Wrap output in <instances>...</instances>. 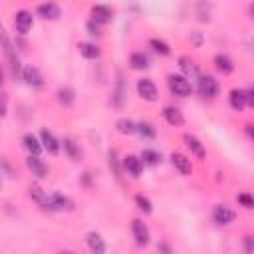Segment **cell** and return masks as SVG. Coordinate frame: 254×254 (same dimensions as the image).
Instances as JSON below:
<instances>
[{"mask_svg":"<svg viewBox=\"0 0 254 254\" xmlns=\"http://www.w3.org/2000/svg\"><path fill=\"white\" fill-rule=\"evenodd\" d=\"M198 79V83H196V89H198V93L202 95V97H216L218 93H220V83H218V79H214L212 75H198L196 77Z\"/></svg>","mask_w":254,"mask_h":254,"instance_id":"cell-1","label":"cell"},{"mask_svg":"<svg viewBox=\"0 0 254 254\" xmlns=\"http://www.w3.org/2000/svg\"><path fill=\"white\" fill-rule=\"evenodd\" d=\"M167 85H169L171 93H175V95H179V97H187V95H190V91H192L190 81L185 79L183 75H175V73H171V75L167 77Z\"/></svg>","mask_w":254,"mask_h":254,"instance_id":"cell-2","label":"cell"},{"mask_svg":"<svg viewBox=\"0 0 254 254\" xmlns=\"http://www.w3.org/2000/svg\"><path fill=\"white\" fill-rule=\"evenodd\" d=\"M131 232H133V238H135L137 246H147V244H149L151 234H149V228H147V224H145L143 220L135 218V220L131 222Z\"/></svg>","mask_w":254,"mask_h":254,"instance_id":"cell-3","label":"cell"},{"mask_svg":"<svg viewBox=\"0 0 254 254\" xmlns=\"http://www.w3.org/2000/svg\"><path fill=\"white\" fill-rule=\"evenodd\" d=\"M137 93H139V97H143L145 101H155V99L159 97L157 85H155L151 79H147V77H143V79L137 81Z\"/></svg>","mask_w":254,"mask_h":254,"instance_id":"cell-4","label":"cell"},{"mask_svg":"<svg viewBox=\"0 0 254 254\" xmlns=\"http://www.w3.org/2000/svg\"><path fill=\"white\" fill-rule=\"evenodd\" d=\"M234 218H236V212H234V210H230V208L224 206V204H214V208H212V220H214L216 224L228 226Z\"/></svg>","mask_w":254,"mask_h":254,"instance_id":"cell-5","label":"cell"},{"mask_svg":"<svg viewBox=\"0 0 254 254\" xmlns=\"http://www.w3.org/2000/svg\"><path fill=\"white\" fill-rule=\"evenodd\" d=\"M36 14L40 18H44V20H58L60 14H62V10L54 2H44V4H38L36 6Z\"/></svg>","mask_w":254,"mask_h":254,"instance_id":"cell-6","label":"cell"},{"mask_svg":"<svg viewBox=\"0 0 254 254\" xmlns=\"http://www.w3.org/2000/svg\"><path fill=\"white\" fill-rule=\"evenodd\" d=\"M111 18H113V10H111L109 6H103V4H95V6L91 8V20H93L97 26L111 22Z\"/></svg>","mask_w":254,"mask_h":254,"instance_id":"cell-7","label":"cell"},{"mask_svg":"<svg viewBox=\"0 0 254 254\" xmlns=\"http://www.w3.org/2000/svg\"><path fill=\"white\" fill-rule=\"evenodd\" d=\"M40 143H42V147H44L50 155H58V153H60V141L54 137L52 131L42 129V131H40Z\"/></svg>","mask_w":254,"mask_h":254,"instance_id":"cell-8","label":"cell"},{"mask_svg":"<svg viewBox=\"0 0 254 254\" xmlns=\"http://www.w3.org/2000/svg\"><path fill=\"white\" fill-rule=\"evenodd\" d=\"M14 24H16V30L20 34H28L32 24H34V18H32V12L28 10H18L16 12V18H14Z\"/></svg>","mask_w":254,"mask_h":254,"instance_id":"cell-9","label":"cell"},{"mask_svg":"<svg viewBox=\"0 0 254 254\" xmlns=\"http://www.w3.org/2000/svg\"><path fill=\"white\" fill-rule=\"evenodd\" d=\"M179 67H181V71H183V77L185 79H196L200 73H198V65L189 58V56H181L179 58Z\"/></svg>","mask_w":254,"mask_h":254,"instance_id":"cell-10","label":"cell"},{"mask_svg":"<svg viewBox=\"0 0 254 254\" xmlns=\"http://www.w3.org/2000/svg\"><path fill=\"white\" fill-rule=\"evenodd\" d=\"M22 79H24L28 85H32V87H42V85H44V77H42L40 69L34 67V65H26V67L22 69Z\"/></svg>","mask_w":254,"mask_h":254,"instance_id":"cell-11","label":"cell"},{"mask_svg":"<svg viewBox=\"0 0 254 254\" xmlns=\"http://www.w3.org/2000/svg\"><path fill=\"white\" fill-rule=\"evenodd\" d=\"M50 210H73V200L65 194H50Z\"/></svg>","mask_w":254,"mask_h":254,"instance_id":"cell-12","label":"cell"},{"mask_svg":"<svg viewBox=\"0 0 254 254\" xmlns=\"http://www.w3.org/2000/svg\"><path fill=\"white\" fill-rule=\"evenodd\" d=\"M123 171H125L129 177L137 179V177L141 175V171H143V163H141V159L135 157V155H127V157L123 159Z\"/></svg>","mask_w":254,"mask_h":254,"instance_id":"cell-13","label":"cell"},{"mask_svg":"<svg viewBox=\"0 0 254 254\" xmlns=\"http://www.w3.org/2000/svg\"><path fill=\"white\" fill-rule=\"evenodd\" d=\"M171 163H173V167H175L181 175H190V173H192L190 159L185 157L183 153H171Z\"/></svg>","mask_w":254,"mask_h":254,"instance_id":"cell-14","label":"cell"},{"mask_svg":"<svg viewBox=\"0 0 254 254\" xmlns=\"http://www.w3.org/2000/svg\"><path fill=\"white\" fill-rule=\"evenodd\" d=\"M26 167L32 171V175H36V177H40V179L48 177V165H46V163H44L40 157L30 155V157L26 159Z\"/></svg>","mask_w":254,"mask_h":254,"instance_id":"cell-15","label":"cell"},{"mask_svg":"<svg viewBox=\"0 0 254 254\" xmlns=\"http://www.w3.org/2000/svg\"><path fill=\"white\" fill-rule=\"evenodd\" d=\"M183 141H185V145L190 149V153H192L196 159H204L206 151H204L202 143H200V141H198L194 135H190V133H185V135H183Z\"/></svg>","mask_w":254,"mask_h":254,"instance_id":"cell-16","label":"cell"},{"mask_svg":"<svg viewBox=\"0 0 254 254\" xmlns=\"http://www.w3.org/2000/svg\"><path fill=\"white\" fill-rule=\"evenodd\" d=\"M163 117H165V121H167L169 125H173V127H181V125L185 123L183 113H181L177 107H173V105L163 107Z\"/></svg>","mask_w":254,"mask_h":254,"instance_id":"cell-17","label":"cell"},{"mask_svg":"<svg viewBox=\"0 0 254 254\" xmlns=\"http://www.w3.org/2000/svg\"><path fill=\"white\" fill-rule=\"evenodd\" d=\"M85 240H87V246H89L91 254H105V248H107L105 246V240L97 232H87Z\"/></svg>","mask_w":254,"mask_h":254,"instance_id":"cell-18","label":"cell"},{"mask_svg":"<svg viewBox=\"0 0 254 254\" xmlns=\"http://www.w3.org/2000/svg\"><path fill=\"white\" fill-rule=\"evenodd\" d=\"M214 67H216L222 75H228V73L234 71V64H232V60H230L226 54H216V56H214Z\"/></svg>","mask_w":254,"mask_h":254,"instance_id":"cell-19","label":"cell"},{"mask_svg":"<svg viewBox=\"0 0 254 254\" xmlns=\"http://www.w3.org/2000/svg\"><path fill=\"white\" fill-rule=\"evenodd\" d=\"M228 101H230V107H232L234 111H242V109L246 107V95H244V89H230Z\"/></svg>","mask_w":254,"mask_h":254,"instance_id":"cell-20","label":"cell"},{"mask_svg":"<svg viewBox=\"0 0 254 254\" xmlns=\"http://www.w3.org/2000/svg\"><path fill=\"white\" fill-rule=\"evenodd\" d=\"M22 143H24V147L30 151V155H34V157H40V153H42V143L38 141V137L36 135H32V133H26L24 137H22Z\"/></svg>","mask_w":254,"mask_h":254,"instance_id":"cell-21","label":"cell"},{"mask_svg":"<svg viewBox=\"0 0 254 254\" xmlns=\"http://www.w3.org/2000/svg\"><path fill=\"white\" fill-rule=\"evenodd\" d=\"M77 50H79V54H81L85 60H97L99 54H101V50H99L95 44H91V42H79V44H77Z\"/></svg>","mask_w":254,"mask_h":254,"instance_id":"cell-22","label":"cell"},{"mask_svg":"<svg viewBox=\"0 0 254 254\" xmlns=\"http://www.w3.org/2000/svg\"><path fill=\"white\" fill-rule=\"evenodd\" d=\"M129 65L133 69H147L149 67V58L143 52H133L129 56Z\"/></svg>","mask_w":254,"mask_h":254,"instance_id":"cell-23","label":"cell"},{"mask_svg":"<svg viewBox=\"0 0 254 254\" xmlns=\"http://www.w3.org/2000/svg\"><path fill=\"white\" fill-rule=\"evenodd\" d=\"M62 145H64L65 155H67L71 161H77V159L81 157V149H79V145H77L73 139H69V137H67V139H64V143H62Z\"/></svg>","mask_w":254,"mask_h":254,"instance_id":"cell-24","label":"cell"},{"mask_svg":"<svg viewBox=\"0 0 254 254\" xmlns=\"http://www.w3.org/2000/svg\"><path fill=\"white\" fill-rule=\"evenodd\" d=\"M115 129H117V133H121V135H133L135 129H137V123H133V121L127 119V117H121V119H117Z\"/></svg>","mask_w":254,"mask_h":254,"instance_id":"cell-25","label":"cell"},{"mask_svg":"<svg viewBox=\"0 0 254 254\" xmlns=\"http://www.w3.org/2000/svg\"><path fill=\"white\" fill-rule=\"evenodd\" d=\"M30 196H32V198H34L42 208H50V196H48L40 187H36V185H34V187H30Z\"/></svg>","mask_w":254,"mask_h":254,"instance_id":"cell-26","label":"cell"},{"mask_svg":"<svg viewBox=\"0 0 254 254\" xmlns=\"http://www.w3.org/2000/svg\"><path fill=\"white\" fill-rule=\"evenodd\" d=\"M56 95H58L60 105H64V107H69V105L73 103V99H75V93H73L71 87H60Z\"/></svg>","mask_w":254,"mask_h":254,"instance_id":"cell-27","label":"cell"},{"mask_svg":"<svg viewBox=\"0 0 254 254\" xmlns=\"http://www.w3.org/2000/svg\"><path fill=\"white\" fill-rule=\"evenodd\" d=\"M141 163L143 165H151V167H155V165H159L161 163V155L157 153V151H153V149H143L141 151Z\"/></svg>","mask_w":254,"mask_h":254,"instance_id":"cell-28","label":"cell"},{"mask_svg":"<svg viewBox=\"0 0 254 254\" xmlns=\"http://www.w3.org/2000/svg\"><path fill=\"white\" fill-rule=\"evenodd\" d=\"M149 46L153 48V52H157L159 56H169L171 54V48L165 40H159V38H151L149 40Z\"/></svg>","mask_w":254,"mask_h":254,"instance_id":"cell-29","label":"cell"},{"mask_svg":"<svg viewBox=\"0 0 254 254\" xmlns=\"http://www.w3.org/2000/svg\"><path fill=\"white\" fill-rule=\"evenodd\" d=\"M143 139H155V135H157V131H155V127L149 123V121H141V123H137V129H135Z\"/></svg>","mask_w":254,"mask_h":254,"instance_id":"cell-30","label":"cell"},{"mask_svg":"<svg viewBox=\"0 0 254 254\" xmlns=\"http://www.w3.org/2000/svg\"><path fill=\"white\" fill-rule=\"evenodd\" d=\"M125 95H127V89H125V83H123V79L119 77V81H117V87H115V95H113V105L121 107V105H123V99H125Z\"/></svg>","mask_w":254,"mask_h":254,"instance_id":"cell-31","label":"cell"},{"mask_svg":"<svg viewBox=\"0 0 254 254\" xmlns=\"http://www.w3.org/2000/svg\"><path fill=\"white\" fill-rule=\"evenodd\" d=\"M135 202H137L139 210H143L145 214H151V212H153V204H151V200H149L147 196H143V194H137V196H135Z\"/></svg>","mask_w":254,"mask_h":254,"instance_id":"cell-32","label":"cell"},{"mask_svg":"<svg viewBox=\"0 0 254 254\" xmlns=\"http://www.w3.org/2000/svg\"><path fill=\"white\" fill-rule=\"evenodd\" d=\"M109 167H111L115 179H121V169H119V161H117V153L115 151H109Z\"/></svg>","mask_w":254,"mask_h":254,"instance_id":"cell-33","label":"cell"},{"mask_svg":"<svg viewBox=\"0 0 254 254\" xmlns=\"http://www.w3.org/2000/svg\"><path fill=\"white\" fill-rule=\"evenodd\" d=\"M236 200H238V204H242L244 208H254V198H252V194H248V192L236 194Z\"/></svg>","mask_w":254,"mask_h":254,"instance_id":"cell-34","label":"cell"},{"mask_svg":"<svg viewBox=\"0 0 254 254\" xmlns=\"http://www.w3.org/2000/svg\"><path fill=\"white\" fill-rule=\"evenodd\" d=\"M252 242H254V238H252L250 234H246V236L242 238V244H244V254H254V246H252Z\"/></svg>","mask_w":254,"mask_h":254,"instance_id":"cell-35","label":"cell"},{"mask_svg":"<svg viewBox=\"0 0 254 254\" xmlns=\"http://www.w3.org/2000/svg\"><path fill=\"white\" fill-rule=\"evenodd\" d=\"M85 28H87V32H89L91 36H99V34H101V32H99V26H97L93 20H89V22L85 24Z\"/></svg>","mask_w":254,"mask_h":254,"instance_id":"cell-36","label":"cell"},{"mask_svg":"<svg viewBox=\"0 0 254 254\" xmlns=\"http://www.w3.org/2000/svg\"><path fill=\"white\" fill-rule=\"evenodd\" d=\"M0 42H2V46L6 48L8 44H12L10 40H8V34H6V28H4V24L0 22Z\"/></svg>","mask_w":254,"mask_h":254,"instance_id":"cell-37","label":"cell"},{"mask_svg":"<svg viewBox=\"0 0 254 254\" xmlns=\"http://www.w3.org/2000/svg\"><path fill=\"white\" fill-rule=\"evenodd\" d=\"M244 95H246V105H254V91L252 89H244Z\"/></svg>","mask_w":254,"mask_h":254,"instance_id":"cell-38","label":"cell"},{"mask_svg":"<svg viewBox=\"0 0 254 254\" xmlns=\"http://www.w3.org/2000/svg\"><path fill=\"white\" fill-rule=\"evenodd\" d=\"M6 113V95H0V115Z\"/></svg>","mask_w":254,"mask_h":254,"instance_id":"cell-39","label":"cell"},{"mask_svg":"<svg viewBox=\"0 0 254 254\" xmlns=\"http://www.w3.org/2000/svg\"><path fill=\"white\" fill-rule=\"evenodd\" d=\"M244 131H246L248 139H252V125H250V123H248V125H244Z\"/></svg>","mask_w":254,"mask_h":254,"instance_id":"cell-40","label":"cell"},{"mask_svg":"<svg viewBox=\"0 0 254 254\" xmlns=\"http://www.w3.org/2000/svg\"><path fill=\"white\" fill-rule=\"evenodd\" d=\"M60 254H75V252H71V250H64V252H60Z\"/></svg>","mask_w":254,"mask_h":254,"instance_id":"cell-41","label":"cell"},{"mask_svg":"<svg viewBox=\"0 0 254 254\" xmlns=\"http://www.w3.org/2000/svg\"><path fill=\"white\" fill-rule=\"evenodd\" d=\"M0 83H2V69H0Z\"/></svg>","mask_w":254,"mask_h":254,"instance_id":"cell-42","label":"cell"}]
</instances>
